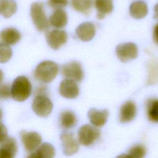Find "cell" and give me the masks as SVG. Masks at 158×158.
I'll return each instance as SVG.
<instances>
[{
    "instance_id": "1",
    "label": "cell",
    "mask_w": 158,
    "mask_h": 158,
    "mask_svg": "<svg viewBox=\"0 0 158 158\" xmlns=\"http://www.w3.org/2000/svg\"><path fill=\"white\" fill-rule=\"evenodd\" d=\"M31 93V85L25 76H19L14 80L10 87L12 98L17 101H25Z\"/></svg>"
},
{
    "instance_id": "2",
    "label": "cell",
    "mask_w": 158,
    "mask_h": 158,
    "mask_svg": "<svg viewBox=\"0 0 158 158\" xmlns=\"http://www.w3.org/2000/svg\"><path fill=\"white\" fill-rule=\"evenodd\" d=\"M57 64L51 60H45L40 63L35 68L34 75L36 80L43 83L51 82L57 75Z\"/></svg>"
},
{
    "instance_id": "3",
    "label": "cell",
    "mask_w": 158,
    "mask_h": 158,
    "mask_svg": "<svg viewBox=\"0 0 158 158\" xmlns=\"http://www.w3.org/2000/svg\"><path fill=\"white\" fill-rule=\"evenodd\" d=\"M30 16L33 23L40 31H44L49 27V21L44 10L43 4L35 2L30 6Z\"/></svg>"
},
{
    "instance_id": "4",
    "label": "cell",
    "mask_w": 158,
    "mask_h": 158,
    "mask_svg": "<svg viewBox=\"0 0 158 158\" xmlns=\"http://www.w3.org/2000/svg\"><path fill=\"white\" fill-rule=\"evenodd\" d=\"M53 104L49 98L43 94L36 96L32 102V109L38 116L46 117L50 115Z\"/></svg>"
},
{
    "instance_id": "5",
    "label": "cell",
    "mask_w": 158,
    "mask_h": 158,
    "mask_svg": "<svg viewBox=\"0 0 158 158\" xmlns=\"http://www.w3.org/2000/svg\"><path fill=\"white\" fill-rule=\"evenodd\" d=\"M115 52L118 59L122 62H127L137 57L138 50L136 44L128 42L118 45Z\"/></svg>"
},
{
    "instance_id": "6",
    "label": "cell",
    "mask_w": 158,
    "mask_h": 158,
    "mask_svg": "<svg viewBox=\"0 0 158 158\" xmlns=\"http://www.w3.org/2000/svg\"><path fill=\"white\" fill-rule=\"evenodd\" d=\"M99 136V130L89 124L81 126L78 131V142L83 146L91 145Z\"/></svg>"
},
{
    "instance_id": "7",
    "label": "cell",
    "mask_w": 158,
    "mask_h": 158,
    "mask_svg": "<svg viewBox=\"0 0 158 158\" xmlns=\"http://www.w3.org/2000/svg\"><path fill=\"white\" fill-rule=\"evenodd\" d=\"M62 75L66 78L80 82L84 77V72L80 64L77 61H71L64 64L61 69Z\"/></svg>"
},
{
    "instance_id": "8",
    "label": "cell",
    "mask_w": 158,
    "mask_h": 158,
    "mask_svg": "<svg viewBox=\"0 0 158 158\" xmlns=\"http://www.w3.org/2000/svg\"><path fill=\"white\" fill-rule=\"evenodd\" d=\"M67 33L64 30H53L46 34V39L48 45L53 49L57 50L67 41Z\"/></svg>"
},
{
    "instance_id": "9",
    "label": "cell",
    "mask_w": 158,
    "mask_h": 158,
    "mask_svg": "<svg viewBox=\"0 0 158 158\" xmlns=\"http://www.w3.org/2000/svg\"><path fill=\"white\" fill-rule=\"evenodd\" d=\"M62 142L63 152L65 155L71 156L78 151V141L75 138L74 135L70 132H63L60 136Z\"/></svg>"
},
{
    "instance_id": "10",
    "label": "cell",
    "mask_w": 158,
    "mask_h": 158,
    "mask_svg": "<svg viewBox=\"0 0 158 158\" xmlns=\"http://www.w3.org/2000/svg\"><path fill=\"white\" fill-rule=\"evenodd\" d=\"M59 91L64 98L75 99L79 94V87L75 81L66 78L60 82Z\"/></svg>"
},
{
    "instance_id": "11",
    "label": "cell",
    "mask_w": 158,
    "mask_h": 158,
    "mask_svg": "<svg viewBox=\"0 0 158 158\" xmlns=\"http://www.w3.org/2000/svg\"><path fill=\"white\" fill-rule=\"evenodd\" d=\"M21 140L25 149L28 151L35 150L41 143V137L35 131H22L20 133Z\"/></svg>"
},
{
    "instance_id": "12",
    "label": "cell",
    "mask_w": 158,
    "mask_h": 158,
    "mask_svg": "<svg viewBox=\"0 0 158 158\" xmlns=\"http://www.w3.org/2000/svg\"><path fill=\"white\" fill-rule=\"evenodd\" d=\"M109 112L107 110H98L94 108L90 109L88 112V117L90 122L95 127L103 126L107 122Z\"/></svg>"
},
{
    "instance_id": "13",
    "label": "cell",
    "mask_w": 158,
    "mask_h": 158,
    "mask_svg": "<svg viewBox=\"0 0 158 158\" xmlns=\"http://www.w3.org/2000/svg\"><path fill=\"white\" fill-rule=\"evenodd\" d=\"M75 32L78 39L83 41H89L94 36L96 29L93 23L84 22L77 27Z\"/></svg>"
},
{
    "instance_id": "14",
    "label": "cell",
    "mask_w": 158,
    "mask_h": 158,
    "mask_svg": "<svg viewBox=\"0 0 158 158\" xmlns=\"http://www.w3.org/2000/svg\"><path fill=\"white\" fill-rule=\"evenodd\" d=\"M0 146V158H13L17 152L16 141L11 137L7 138Z\"/></svg>"
},
{
    "instance_id": "15",
    "label": "cell",
    "mask_w": 158,
    "mask_h": 158,
    "mask_svg": "<svg viewBox=\"0 0 158 158\" xmlns=\"http://www.w3.org/2000/svg\"><path fill=\"white\" fill-rule=\"evenodd\" d=\"M136 107L135 103L131 101H127L120 107L119 112V120L122 123H127L131 121L135 117Z\"/></svg>"
},
{
    "instance_id": "16",
    "label": "cell",
    "mask_w": 158,
    "mask_h": 158,
    "mask_svg": "<svg viewBox=\"0 0 158 158\" xmlns=\"http://www.w3.org/2000/svg\"><path fill=\"white\" fill-rule=\"evenodd\" d=\"M21 37V33L15 28H7L0 32V39L8 45L15 44L20 40Z\"/></svg>"
},
{
    "instance_id": "17",
    "label": "cell",
    "mask_w": 158,
    "mask_h": 158,
    "mask_svg": "<svg viewBox=\"0 0 158 158\" xmlns=\"http://www.w3.org/2000/svg\"><path fill=\"white\" fill-rule=\"evenodd\" d=\"M49 21V23L56 28H64L67 24V14L63 9H57L50 15Z\"/></svg>"
},
{
    "instance_id": "18",
    "label": "cell",
    "mask_w": 158,
    "mask_h": 158,
    "mask_svg": "<svg viewBox=\"0 0 158 158\" xmlns=\"http://www.w3.org/2000/svg\"><path fill=\"white\" fill-rule=\"evenodd\" d=\"M129 10L131 16L136 19H141L145 17L148 12L146 3L142 1L132 2L130 6Z\"/></svg>"
},
{
    "instance_id": "19",
    "label": "cell",
    "mask_w": 158,
    "mask_h": 158,
    "mask_svg": "<svg viewBox=\"0 0 158 158\" xmlns=\"http://www.w3.org/2000/svg\"><path fill=\"white\" fill-rule=\"evenodd\" d=\"M94 6L97 10V18L103 19L106 15L110 14L114 8L113 0H94Z\"/></svg>"
},
{
    "instance_id": "20",
    "label": "cell",
    "mask_w": 158,
    "mask_h": 158,
    "mask_svg": "<svg viewBox=\"0 0 158 158\" xmlns=\"http://www.w3.org/2000/svg\"><path fill=\"white\" fill-rule=\"evenodd\" d=\"M55 156V149L52 144L48 143H44L38 147L35 152L29 156L30 157L52 158Z\"/></svg>"
},
{
    "instance_id": "21",
    "label": "cell",
    "mask_w": 158,
    "mask_h": 158,
    "mask_svg": "<svg viewBox=\"0 0 158 158\" xmlns=\"http://www.w3.org/2000/svg\"><path fill=\"white\" fill-rule=\"evenodd\" d=\"M17 9V5L14 0H0V14L4 18L12 17Z\"/></svg>"
},
{
    "instance_id": "22",
    "label": "cell",
    "mask_w": 158,
    "mask_h": 158,
    "mask_svg": "<svg viewBox=\"0 0 158 158\" xmlns=\"http://www.w3.org/2000/svg\"><path fill=\"white\" fill-rule=\"evenodd\" d=\"M59 120L60 125L66 129L73 128L77 122L75 114L70 110H65L61 112Z\"/></svg>"
},
{
    "instance_id": "23",
    "label": "cell",
    "mask_w": 158,
    "mask_h": 158,
    "mask_svg": "<svg viewBox=\"0 0 158 158\" xmlns=\"http://www.w3.org/2000/svg\"><path fill=\"white\" fill-rule=\"evenodd\" d=\"M71 4L75 10L84 14H88L89 13L92 6V0H72Z\"/></svg>"
},
{
    "instance_id": "24",
    "label": "cell",
    "mask_w": 158,
    "mask_h": 158,
    "mask_svg": "<svg viewBox=\"0 0 158 158\" xmlns=\"http://www.w3.org/2000/svg\"><path fill=\"white\" fill-rule=\"evenodd\" d=\"M147 114L149 120L158 123V99L148 101L147 103Z\"/></svg>"
},
{
    "instance_id": "25",
    "label": "cell",
    "mask_w": 158,
    "mask_h": 158,
    "mask_svg": "<svg viewBox=\"0 0 158 158\" xmlns=\"http://www.w3.org/2000/svg\"><path fill=\"white\" fill-rule=\"evenodd\" d=\"M12 56V51L9 45L3 43H0V63L8 62Z\"/></svg>"
},
{
    "instance_id": "26",
    "label": "cell",
    "mask_w": 158,
    "mask_h": 158,
    "mask_svg": "<svg viewBox=\"0 0 158 158\" xmlns=\"http://www.w3.org/2000/svg\"><path fill=\"white\" fill-rule=\"evenodd\" d=\"M146 149L143 145H136L132 147L128 151V157L134 158H142L146 155Z\"/></svg>"
},
{
    "instance_id": "27",
    "label": "cell",
    "mask_w": 158,
    "mask_h": 158,
    "mask_svg": "<svg viewBox=\"0 0 158 158\" xmlns=\"http://www.w3.org/2000/svg\"><path fill=\"white\" fill-rule=\"evenodd\" d=\"M68 4V0H48V4L53 9H62Z\"/></svg>"
},
{
    "instance_id": "28",
    "label": "cell",
    "mask_w": 158,
    "mask_h": 158,
    "mask_svg": "<svg viewBox=\"0 0 158 158\" xmlns=\"http://www.w3.org/2000/svg\"><path fill=\"white\" fill-rule=\"evenodd\" d=\"M11 96L10 87L8 84L0 85V99H7Z\"/></svg>"
},
{
    "instance_id": "29",
    "label": "cell",
    "mask_w": 158,
    "mask_h": 158,
    "mask_svg": "<svg viewBox=\"0 0 158 158\" xmlns=\"http://www.w3.org/2000/svg\"><path fill=\"white\" fill-rule=\"evenodd\" d=\"M7 137V130L6 126L0 122V143L3 142Z\"/></svg>"
},
{
    "instance_id": "30",
    "label": "cell",
    "mask_w": 158,
    "mask_h": 158,
    "mask_svg": "<svg viewBox=\"0 0 158 158\" xmlns=\"http://www.w3.org/2000/svg\"><path fill=\"white\" fill-rule=\"evenodd\" d=\"M153 40L154 41L158 44V23L154 27L153 30Z\"/></svg>"
},
{
    "instance_id": "31",
    "label": "cell",
    "mask_w": 158,
    "mask_h": 158,
    "mask_svg": "<svg viewBox=\"0 0 158 158\" xmlns=\"http://www.w3.org/2000/svg\"><path fill=\"white\" fill-rule=\"evenodd\" d=\"M154 18L158 20V2L155 5L154 7Z\"/></svg>"
},
{
    "instance_id": "32",
    "label": "cell",
    "mask_w": 158,
    "mask_h": 158,
    "mask_svg": "<svg viewBox=\"0 0 158 158\" xmlns=\"http://www.w3.org/2000/svg\"><path fill=\"white\" fill-rule=\"evenodd\" d=\"M3 78H4V73H3L2 71L0 69V83L3 80Z\"/></svg>"
},
{
    "instance_id": "33",
    "label": "cell",
    "mask_w": 158,
    "mask_h": 158,
    "mask_svg": "<svg viewBox=\"0 0 158 158\" xmlns=\"http://www.w3.org/2000/svg\"><path fill=\"white\" fill-rule=\"evenodd\" d=\"M2 111H1V109H0V120H1V118H2Z\"/></svg>"
}]
</instances>
